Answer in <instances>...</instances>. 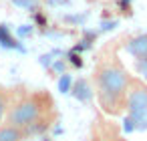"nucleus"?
I'll return each mask as SVG.
<instances>
[{
  "label": "nucleus",
  "instance_id": "nucleus-1",
  "mask_svg": "<svg viewBox=\"0 0 147 141\" xmlns=\"http://www.w3.org/2000/svg\"><path fill=\"white\" fill-rule=\"evenodd\" d=\"M131 83V73L125 69L117 55V45L103 51L93 69V87L99 107L109 117H119L125 113L127 91Z\"/></svg>",
  "mask_w": 147,
  "mask_h": 141
},
{
  "label": "nucleus",
  "instance_id": "nucleus-2",
  "mask_svg": "<svg viewBox=\"0 0 147 141\" xmlns=\"http://www.w3.org/2000/svg\"><path fill=\"white\" fill-rule=\"evenodd\" d=\"M53 111H55V101L49 91H34L18 101H14L8 111H6V123L20 127L24 135H36L45 133L51 127L53 121Z\"/></svg>",
  "mask_w": 147,
  "mask_h": 141
},
{
  "label": "nucleus",
  "instance_id": "nucleus-3",
  "mask_svg": "<svg viewBox=\"0 0 147 141\" xmlns=\"http://www.w3.org/2000/svg\"><path fill=\"white\" fill-rule=\"evenodd\" d=\"M125 113L129 115L135 129L147 127V83L135 75H131L127 101H125Z\"/></svg>",
  "mask_w": 147,
  "mask_h": 141
},
{
  "label": "nucleus",
  "instance_id": "nucleus-4",
  "mask_svg": "<svg viewBox=\"0 0 147 141\" xmlns=\"http://www.w3.org/2000/svg\"><path fill=\"white\" fill-rule=\"evenodd\" d=\"M125 51L131 55L133 61H137V59H145V57H147V32L129 38V40L125 43Z\"/></svg>",
  "mask_w": 147,
  "mask_h": 141
},
{
  "label": "nucleus",
  "instance_id": "nucleus-5",
  "mask_svg": "<svg viewBox=\"0 0 147 141\" xmlns=\"http://www.w3.org/2000/svg\"><path fill=\"white\" fill-rule=\"evenodd\" d=\"M95 133H97V141H127V139L123 137V133L119 131V127H117L113 121L101 119L99 131H95Z\"/></svg>",
  "mask_w": 147,
  "mask_h": 141
},
{
  "label": "nucleus",
  "instance_id": "nucleus-6",
  "mask_svg": "<svg viewBox=\"0 0 147 141\" xmlns=\"http://www.w3.org/2000/svg\"><path fill=\"white\" fill-rule=\"evenodd\" d=\"M22 139H26V135L20 127H14L10 123L0 125V141H22Z\"/></svg>",
  "mask_w": 147,
  "mask_h": 141
},
{
  "label": "nucleus",
  "instance_id": "nucleus-7",
  "mask_svg": "<svg viewBox=\"0 0 147 141\" xmlns=\"http://www.w3.org/2000/svg\"><path fill=\"white\" fill-rule=\"evenodd\" d=\"M8 107H10L8 93H6L4 89H0V121L4 119V115H6V111H8Z\"/></svg>",
  "mask_w": 147,
  "mask_h": 141
},
{
  "label": "nucleus",
  "instance_id": "nucleus-8",
  "mask_svg": "<svg viewBox=\"0 0 147 141\" xmlns=\"http://www.w3.org/2000/svg\"><path fill=\"white\" fill-rule=\"evenodd\" d=\"M133 63H135V71L139 73V79H143L147 83V57L145 59H137Z\"/></svg>",
  "mask_w": 147,
  "mask_h": 141
}]
</instances>
